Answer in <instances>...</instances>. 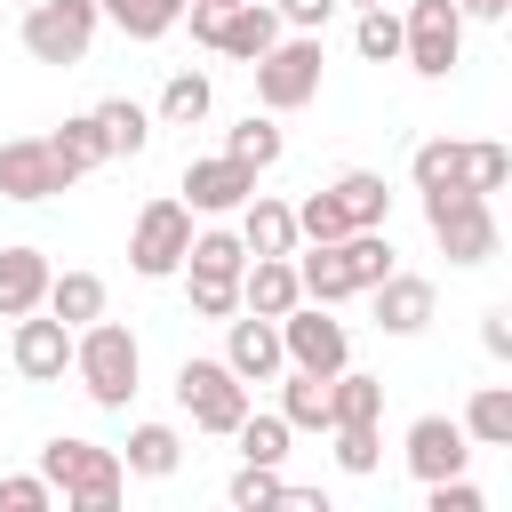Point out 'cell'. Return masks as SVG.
I'll return each instance as SVG.
<instances>
[{
	"mask_svg": "<svg viewBox=\"0 0 512 512\" xmlns=\"http://www.w3.org/2000/svg\"><path fill=\"white\" fill-rule=\"evenodd\" d=\"M248 192H256V168H248V160H232V152L184 160V208H192V216H232Z\"/></svg>",
	"mask_w": 512,
	"mask_h": 512,
	"instance_id": "4fadbf2b",
	"label": "cell"
},
{
	"mask_svg": "<svg viewBox=\"0 0 512 512\" xmlns=\"http://www.w3.org/2000/svg\"><path fill=\"white\" fill-rule=\"evenodd\" d=\"M352 48H360L368 64H392V56H400V16H392V0L360 8V24H352Z\"/></svg>",
	"mask_w": 512,
	"mask_h": 512,
	"instance_id": "1f68e13d",
	"label": "cell"
},
{
	"mask_svg": "<svg viewBox=\"0 0 512 512\" xmlns=\"http://www.w3.org/2000/svg\"><path fill=\"white\" fill-rule=\"evenodd\" d=\"M288 304H304V288H296V256H248V264H240V312L280 320Z\"/></svg>",
	"mask_w": 512,
	"mask_h": 512,
	"instance_id": "e0dca14e",
	"label": "cell"
},
{
	"mask_svg": "<svg viewBox=\"0 0 512 512\" xmlns=\"http://www.w3.org/2000/svg\"><path fill=\"white\" fill-rule=\"evenodd\" d=\"M232 440H240V464H280L296 432H288V416H256V408H248V416L232 424Z\"/></svg>",
	"mask_w": 512,
	"mask_h": 512,
	"instance_id": "4dcf8cb0",
	"label": "cell"
},
{
	"mask_svg": "<svg viewBox=\"0 0 512 512\" xmlns=\"http://www.w3.org/2000/svg\"><path fill=\"white\" fill-rule=\"evenodd\" d=\"M56 504V488L40 480V472H16V480H0V512H48Z\"/></svg>",
	"mask_w": 512,
	"mask_h": 512,
	"instance_id": "60d3db41",
	"label": "cell"
},
{
	"mask_svg": "<svg viewBox=\"0 0 512 512\" xmlns=\"http://www.w3.org/2000/svg\"><path fill=\"white\" fill-rule=\"evenodd\" d=\"M272 16H280L288 32H320V24L336 16V0H272Z\"/></svg>",
	"mask_w": 512,
	"mask_h": 512,
	"instance_id": "b9f144b4",
	"label": "cell"
},
{
	"mask_svg": "<svg viewBox=\"0 0 512 512\" xmlns=\"http://www.w3.org/2000/svg\"><path fill=\"white\" fill-rule=\"evenodd\" d=\"M296 288H304L312 304H344V296H360L352 272H344V248H336V240H312V256H296Z\"/></svg>",
	"mask_w": 512,
	"mask_h": 512,
	"instance_id": "603a6c76",
	"label": "cell"
},
{
	"mask_svg": "<svg viewBox=\"0 0 512 512\" xmlns=\"http://www.w3.org/2000/svg\"><path fill=\"white\" fill-rule=\"evenodd\" d=\"M232 216H240V248H248V256H296V208H288V200L248 192Z\"/></svg>",
	"mask_w": 512,
	"mask_h": 512,
	"instance_id": "2e32d148",
	"label": "cell"
},
{
	"mask_svg": "<svg viewBox=\"0 0 512 512\" xmlns=\"http://www.w3.org/2000/svg\"><path fill=\"white\" fill-rule=\"evenodd\" d=\"M168 8H176V16H184V0H168Z\"/></svg>",
	"mask_w": 512,
	"mask_h": 512,
	"instance_id": "7dc6e473",
	"label": "cell"
},
{
	"mask_svg": "<svg viewBox=\"0 0 512 512\" xmlns=\"http://www.w3.org/2000/svg\"><path fill=\"white\" fill-rule=\"evenodd\" d=\"M384 416V376H360L352 360L328 376V424H376Z\"/></svg>",
	"mask_w": 512,
	"mask_h": 512,
	"instance_id": "44dd1931",
	"label": "cell"
},
{
	"mask_svg": "<svg viewBox=\"0 0 512 512\" xmlns=\"http://www.w3.org/2000/svg\"><path fill=\"white\" fill-rule=\"evenodd\" d=\"M328 192H336V208H344V224H352V232L392 216V192H384V176H376V168H344Z\"/></svg>",
	"mask_w": 512,
	"mask_h": 512,
	"instance_id": "4316f807",
	"label": "cell"
},
{
	"mask_svg": "<svg viewBox=\"0 0 512 512\" xmlns=\"http://www.w3.org/2000/svg\"><path fill=\"white\" fill-rule=\"evenodd\" d=\"M336 8H376V0H336Z\"/></svg>",
	"mask_w": 512,
	"mask_h": 512,
	"instance_id": "f6af8a7d",
	"label": "cell"
},
{
	"mask_svg": "<svg viewBox=\"0 0 512 512\" xmlns=\"http://www.w3.org/2000/svg\"><path fill=\"white\" fill-rule=\"evenodd\" d=\"M456 424H464V440H480V448H512V384H480Z\"/></svg>",
	"mask_w": 512,
	"mask_h": 512,
	"instance_id": "d4e9b609",
	"label": "cell"
},
{
	"mask_svg": "<svg viewBox=\"0 0 512 512\" xmlns=\"http://www.w3.org/2000/svg\"><path fill=\"white\" fill-rule=\"evenodd\" d=\"M320 32H280L248 72H256V104L264 112H304L312 96H320Z\"/></svg>",
	"mask_w": 512,
	"mask_h": 512,
	"instance_id": "3957f363",
	"label": "cell"
},
{
	"mask_svg": "<svg viewBox=\"0 0 512 512\" xmlns=\"http://www.w3.org/2000/svg\"><path fill=\"white\" fill-rule=\"evenodd\" d=\"M40 296H48V256L40 248H0V320H24V312H40Z\"/></svg>",
	"mask_w": 512,
	"mask_h": 512,
	"instance_id": "d6986e66",
	"label": "cell"
},
{
	"mask_svg": "<svg viewBox=\"0 0 512 512\" xmlns=\"http://www.w3.org/2000/svg\"><path fill=\"white\" fill-rule=\"evenodd\" d=\"M480 344H488L496 360H512V304H488V312H480Z\"/></svg>",
	"mask_w": 512,
	"mask_h": 512,
	"instance_id": "7bdbcfd3",
	"label": "cell"
},
{
	"mask_svg": "<svg viewBox=\"0 0 512 512\" xmlns=\"http://www.w3.org/2000/svg\"><path fill=\"white\" fill-rule=\"evenodd\" d=\"M504 176H512V152L504 144H464L456 152V184L464 192H504Z\"/></svg>",
	"mask_w": 512,
	"mask_h": 512,
	"instance_id": "836d02e7",
	"label": "cell"
},
{
	"mask_svg": "<svg viewBox=\"0 0 512 512\" xmlns=\"http://www.w3.org/2000/svg\"><path fill=\"white\" fill-rule=\"evenodd\" d=\"M224 152H232V160H248V168H256V176H264V168H272V160H280V128H272V112H264V120H256V112H248V120H240V128H224Z\"/></svg>",
	"mask_w": 512,
	"mask_h": 512,
	"instance_id": "d6a6232c",
	"label": "cell"
},
{
	"mask_svg": "<svg viewBox=\"0 0 512 512\" xmlns=\"http://www.w3.org/2000/svg\"><path fill=\"white\" fill-rule=\"evenodd\" d=\"M176 400H184V416H192L200 432H216V440H232V424L248 416V384H240L224 360H184V368H176Z\"/></svg>",
	"mask_w": 512,
	"mask_h": 512,
	"instance_id": "52a82bcc",
	"label": "cell"
},
{
	"mask_svg": "<svg viewBox=\"0 0 512 512\" xmlns=\"http://www.w3.org/2000/svg\"><path fill=\"white\" fill-rule=\"evenodd\" d=\"M456 136H424L416 152H408V176H416V192H432V184H456Z\"/></svg>",
	"mask_w": 512,
	"mask_h": 512,
	"instance_id": "8d00e7d4",
	"label": "cell"
},
{
	"mask_svg": "<svg viewBox=\"0 0 512 512\" xmlns=\"http://www.w3.org/2000/svg\"><path fill=\"white\" fill-rule=\"evenodd\" d=\"M72 376H80V392L96 408H128L136 376H144V352H136V336L120 320H88V328H72Z\"/></svg>",
	"mask_w": 512,
	"mask_h": 512,
	"instance_id": "6da1fadb",
	"label": "cell"
},
{
	"mask_svg": "<svg viewBox=\"0 0 512 512\" xmlns=\"http://www.w3.org/2000/svg\"><path fill=\"white\" fill-rule=\"evenodd\" d=\"M400 456H408V472H416V480H448V472H464V464H472V440H464V424H456V416H416V424H408V440H400Z\"/></svg>",
	"mask_w": 512,
	"mask_h": 512,
	"instance_id": "5bb4252c",
	"label": "cell"
},
{
	"mask_svg": "<svg viewBox=\"0 0 512 512\" xmlns=\"http://www.w3.org/2000/svg\"><path fill=\"white\" fill-rule=\"evenodd\" d=\"M40 312H56L64 328H88V320H104V280L96 272H48Z\"/></svg>",
	"mask_w": 512,
	"mask_h": 512,
	"instance_id": "ffe728a7",
	"label": "cell"
},
{
	"mask_svg": "<svg viewBox=\"0 0 512 512\" xmlns=\"http://www.w3.org/2000/svg\"><path fill=\"white\" fill-rule=\"evenodd\" d=\"M368 296H376V328H384V336H424V320H432V280H424V272H400V264H392Z\"/></svg>",
	"mask_w": 512,
	"mask_h": 512,
	"instance_id": "9a60e30c",
	"label": "cell"
},
{
	"mask_svg": "<svg viewBox=\"0 0 512 512\" xmlns=\"http://www.w3.org/2000/svg\"><path fill=\"white\" fill-rule=\"evenodd\" d=\"M48 152L72 168V176H88V168H104L112 152H104V136H96V112H72L64 128H48Z\"/></svg>",
	"mask_w": 512,
	"mask_h": 512,
	"instance_id": "f1b7e54d",
	"label": "cell"
},
{
	"mask_svg": "<svg viewBox=\"0 0 512 512\" xmlns=\"http://www.w3.org/2000/svg\"><path fill=\"white\" fill-rule=\"evenodd\" d=\"M80 176L48 152V136H8L0 144V200H24V208H40V200H56V192H72Z\"/></svg>",
	"mask_w": 512,
	"mask_h": 512,
	"instance_id": "30bf717a",
	"label": "cell"
},
{
	"mask_svg": "<svg viewBox=\"0 0 512 512\" xmlns=\"http://www.w3.org/2000/svg\"><path fill=\"white\" fill-rule=\"evenodd\" d=\"M96 24H104L96 0H32L24 8V56L32 64H80Z\"/></svg>",
	"mask_w": 512,
	"mask_h": 512,
	"instance_id": "5b68a950",
	"label": "cell"
},
{
	"mask_svg": "<svg viewBox=\"0 0 512 512\" xmlns=\"http://www.w3.org/2000/svg\"><path fill=\"white\" fill-rule=\"evenodd\" d=\"M352 224H344V208H336V192H304V208H296V240H344Z\"/></svg>",
	"mask_w": 512,
	"mask_h": 512,
	"instance_id": "ab89813d",
	"label": "cell"
},
{
	"mask_svg": "<svg viewBox=\"0 0 512 512\" xmlns=\"http://www.w3.org/2000/svg\"><path fill=\"white\" fill-rule=\"evenodd\" d=\"M328 440H336V464H344L352 480H368V472L384 464V440H376V424H328Z\"/></svg>",
	"mask_w": 512,
	"mask_h": 512,
	"instance_id": "e575fe53",
	"label": "cell"
},
{
	"mask_svg": "<svg viewBox=\"0 0 512 512\" xmlns=\"http://www.w3.org/2000/svg\"><path fill=\"white\" fill-rule=\"evenodd\" d=\"M424 224H432V240L448 248V264H488V256H496V208H488V192L432 184V192H424Z\"/></svg>",
	"mask_w": 512,
	"mask_h": 512,
	"instance_id": "277c9868",
	"label": "cell"
},
{
	"mask_svg": "<svg viewBox=\"0 0 512 512\" xmlns=\"http://www.w3.org/2000/svg\"><path fill=\"white\" fill-rule=\"evenodd\" d=\"M120 464H128L136 480H168V472L184 464V432H176V424H136L128 448H120Z\"/></svg>",
	"mask_w": 512,
	"mask_h": 512,
	"instance_id": "7402d4cb",
	"label": "cell"
},
{
	"mask_svg": "<svg viewBox=\"0 0 512 512\" xmlns=\"http://www.w3.org/2000/svg\"><path fill=\"white\" fill-rule=\"evenodd\" d=\"M280 488H288V480H280V464H240V472L224 480V496H232L240 512H264V504H280Z\"/></svg>",
	"mask_w": 512,
	"mask_h": 512,
	"instance_id": "f35d334b",
	"label": "cell"
},
{
	"mask_svg": "<svg viewBox=\"0 0 512 512\" xmlns=\"http://www.w3.org/2000/svg\"><path fill=\"white\" fill-rule=\"evenodd\" d=\"M280 416H288V432H328V376L280 368Z\"/></svg>",
	"mask_w": 512,
	"mask_h": 512,
	"instance_id": "cb8c5ba5",
	"label": "cell"
},
{
	"mask_svg": "<svg viewBox=\"0 0 512 512\" xmlns=\"http://www.w3.org/2000/svg\"><path fill=\"white\" fill-rule=\"evenodd\" d=\"M280 352H288V368H312V376H336L344 360H352V336H344V320H328V304H288L280 312Z\"/></svg>",
	"mask_w": 512,
	"mask_h": 512,
	"instance_id": "9c48e42d",
	"label": "cell"
},
{
	"mask_svg": "<svg viewBox=\"0 0 512 512\" xmlns=\"http://www.w3.org/2000/svg\"><path fill=\"white\" fill-rule=\"evenodd\" d=\"M184 304L200 320H232L240 312V280H216V272H184Z\"/></svg>",
	"mask_w": 512,
	"mask_h": 512,
	"instance_id": "74e56055",
	"label": "cell"
},
{
	"mask_svg": "<svg viewBox=\"0 0 512 512\" xmlns=\"http://www.w3.org/2000/svg\"><path fill=\"white\" fill-rule=\"evenodd\" d=\"M240 264H248V248H240V232H192V248H184V272H216V280H240Z\"/></svg>",
	"mask_w": 512,
	"mask_h": 512,
	"instance_id": "f546056e",
	"label": "cell"
},
{
	"mask_svg": "<svg viewBox=\"0 0 512 512\" xmlns=\"http://www.w3.org/2000/svg\"><path fill=\"white\" fill-rule=\"evenodd\" d=\"M96 136H104V152H112V160H136V152L152 144V120H144V104L104 96V104H96Z\"/></svg>",
	"mask_w": 512,
	"mask_h": 512,
	"instance_id": "484cf974",
	"label": "cell"
},
{
	"mask_svg": "<svg viewBox=\"0 0 512 512\" xmlns=\"http://www.w3.org/2000/svg\"><path fill=\"white\" fill-rule=\"evenodd\" d=\"M200 8H240V0H200Z\"/></svg>",
	"mask_w": 512,
	"mask_h": 512,
	"instance_id": "bcb514c9",
	"label": "cell"
},
{
	"mask_svg": "<svg viewBox=\"0 0 512 512\" xmlns=\"http://www.w3.org/2000/svg\"><path fill=\"white\" fill-rule=\"evenodd\" d=\"M400 56H408V72L448 80L456 56H464V16H456V0H408V16H400Z\"/></svg>",
	"mask_w": 512,
	"mask_h": 512,
	"instance_id": "8992f818",
	"label": "cell"
},
{
	"mask_svg": "<svg viewBox=\"0 0 512 512\" xmlns=\"http://www.w3.org/2000/svg\"><path fill=\"white\" fill-rule=\"evenodd\" d=\"M40 480L72 512H112L120 488H128V464H120V448H96V440H48L40 448Z\"/></svg>",
	"mask_w": 512,
	"mask_h": 512,
	"instance_id": "7a4b0ae2",
	"label": "cell"
},
{
	"mask_svg": "<svg viewBox=\"0 0 512 512\" xmlns=\"http://www.w3.org/2000/svg\"><path fill=\"white\" fill-rule=\"evenodd\" d=\"M456 16H480V24H504L512 0H456Z\"/></svg>",
	"mask_w": 512,
	"mask_h": 512,
	"instance_id": "ee69618b",
	"label": "cell"
},
{
	"mask_svg": "<svg viewBox=\"0 0 512 512\" xmlns=\"http://www.w3.org/2000/svg\"><path fill=\"white\" fill-rule=\"evenodd\" d=\"M96 8H104L128 40H160V32L176 24V8H168V0H96Z\"/></svg>",
	"mask_w": 512,
	"mask_h": 512,
	"instance_id": "d590c367",
	"label": "cell"
},
{
	"mask_svg": "<svg viewBox=\"0 0 512 512\" xmlns=\"http://www.w3.org/2000/svg\"><path fill=\"white\" fill-rule=\"evenodd\" d=\"M224 368H232L240 384H272V376L288 368V352H280V320H264V312H232V320H224Z\"/></svg>",
	"mask_w": 512,
	"mask_h": 512,
	"instance_id": "7c38bea8",
	"label": "cell"
},
{
	"mask_svg": "<svg viewBox=\"0 0 512 512\" xmlns=\"http://www.w3.org/2000/svg\"><path fill=\"white\" fill-rule=\"evenodd\" d=\"M208 104H216L208 72H168V88H160V128H200Z\"/></svg>",
	"mask_w": 512,
	"mask_h": 512,
	"instance_id": "83f0119b",
	"label": "cell"
},
{
	"mask_svg": "<svg viewBox=\"0 0 512 512\" xmlns=\"http://www.w3.org/2000/svg\"><path fill=\"white\" fill-rule=\"evenodd\" d=\"M24 8H32V0H24Z\"/></svg>",
	"mask_w": 512,
	"mask_h": 512,
	"instance_id": "c3c4849f",
	"label": "cell"
},
{
	"mask_svg": "<svg viewBox=\"0 0 512 512\" xmlns=\"http://www.w3.org/2000/svg\"><path fill=\"white\" fill-rule=\"evenodd\" d=\"M288 24L272 16V0H240V8H224V24H216V56H232V64H256L272 40H280Z\"/></svg>",
	"mask_w": 512,
	"mask_h": 512,
	"instance_id": "ac0fdd59",
	"label": "cell"
},
{
	"mask_svg": "<svg viewBox=\"0 0 512 512\" xmlns=\"http://www.w3.org/2000/svg\"><path fill=\"white\" fill-rule=\"evenodd\" d=\"M184 248H192V208L184 200H144L136 232H128V264L144 280H168V272H184Z\"/></svg>",
	"mask_w": 512,
	"mask_h": 512,
	"instance_id": "ba28073f",
	"label": "cell"
},
{
	"mask_svg": "<svg viewBox=\"0 0 512 512\" xmlns=\"http://www.w3.org/2000/svg\"><path fill=\"white\" fill-rule=\"evenodd\" d=\"M8 360H16L24 384H64V368H72V328H64L56 312H24L16 336H8Z\"/></svg>",
	"mask_w": 512,
	"mask_h": 512,
	"instance_id": "8fae6325",
	"label": "cell"
}]
</instances>
